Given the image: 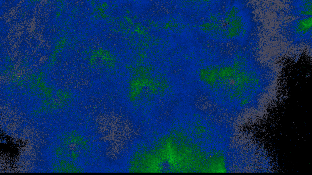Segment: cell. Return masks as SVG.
<instances>
[{
	"mask_svg": "<svg viewBox=\"0 0 312 175\" xmlns=\"http://www.w3.org/2000/svg\"><path fill=\"white\" fill-rule=\"evenodd\" d=\"M311 17L300 20L297 24L296 31L301 34H305L311 26Z\"/></svg>",
	"mask_w": 312,
	"mask_h": 175,
	"instance_id": "1",
	"label": "cell"
}]
</instances>
